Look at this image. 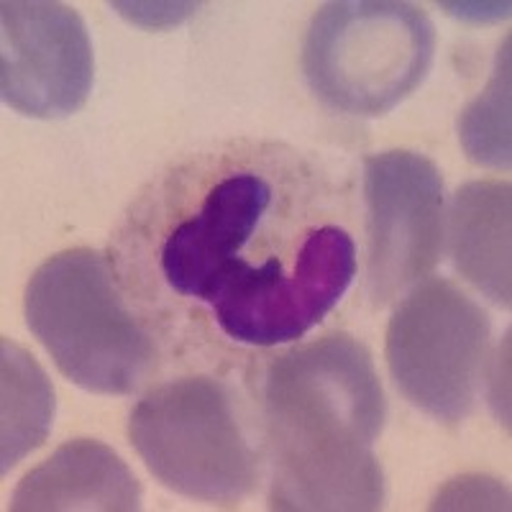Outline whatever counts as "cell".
Listing matches in <instances>:
<instances>
[{"label": "cell", "mask_w": 512, "mask_h": 512, "mask_svg": "<svg viewBox=\"0 0 512 512\" xmlns=\"http://www.w3.org/2000/svg\"><path fill=\"white\" fill-rule=\"evenodd\" d=\"M113 8L144 29H167L185 21L198 6L195 3H113Z\"/></svg>", "instance_id": "9a60e30c"}, {"label": "cell", "mask_w": 512, "mask_h": 512, "mask_svg": "<svg viewBox=\"0 0 512 512\" xmlns=\"http://www.w3.org/2000/svg\"><path fill=\"white\" fill-rule=\"evenodd\" d=\"M510 182L477 180L456 190L448 244L456 272L500 308H510Z\"/></svg>", "instance_id": "8fae6325"}, {"label": "cell", "mask_w": 512, "mask_h": 512, "mask_svg": "<svg viewBox=\"0 0 512 512\" xmlns=\"http://www.w3.org/2000/svg\"><path fill=\"white\" fill-rule=\"evenodd\" d=\"M272 510L367 512L384 505L374 443L387 400L367 346L331 333L272 361L264 379Z\"/></svg>", "instance_id": "6da1fadb"}, {"label": "cell", "mask_w": 512, "mask_h": 512, "mask_svg": "<svg viewBox=\"0 0 512 512\" xmlns=\"http://www.w3.org/2000/svg\"><path fill=\"white\" fill-rule=\"evenodd\" d=\"M487 351V313L446 280H425L405 295L392 313L384 346L402 397L446 425L472 413Z\"/></svg>", "instance_id": "5b68a950"}, {"label": "cell", "mask_w": 512, "mask_h": 512, "mask_svg": "<svg viewBox=\"0 0 512 512\" xmlns=\"http://www.w3.org/2000/svg\"><path fill=\"white\" fill-rule=\"evenodd\" d=\"M433 507L436 510H507L510 492L495 479L461 477L448 482Z\"/></svg>", "instance_id": "5bb4252c"}, {"label": "cell", "mask_w": 512, "mask_h": 512, "mask_svg": "<svg viewBox=\"0 0 512 512\" xmlns=\"http://www.w3.org/2000/svg\"><path fill=\"white\" fill-rule=\"evenodd\" d=\"M356 274V246L344 228H310L292 259L272 256L239 272L213 297L210 310L228 338L277 346L303 338L326 318Z\"/></svg>", "instance_id": "8992f818"}, {"label": "cell", "mask_w": 512, "mask_h": 512, "mask_svg": "<svg viewBox=\"0 0 512 512\" xmlns=\"http://www.w3.org/2000/svg\"><path fill=\"white\" fill-rule=\"evenodd\" d=\"M0 461L3 474L47 441L54 423V390L34 356L3 338Z\"/></svg>", "instance_id": "7c38bea8"}, {"label": "cell", "mask_w": 512, "mask_h": 512, "mask_svg": "<svg viewBox=\"0 0 512 512\" xmlns=\"http://www.w3.org/2000/svg\"><path fill=\"white\" fill-rule=\"evenodd\" d=\"M128 438L167 489L203 502H236L254 489L259 461L228 387L182 377L146 392L128 418Z\"/></svg>", "instance_id": "277c9868"}, {"label": "cell", "mask_w": 512, "mask_h": 512, "mask_svg": "<svg viewBox=\"0 0 512 512\" xmlns=\"http://www.w3.org/2000/svg\"><path fill=\"white\" fill-rule=\"evenodd\" d=\"M436 29L423 8L397 0L326 3L310 21L303 72L331 111L377 118L423 85Z\"/></svg>", "instance_id": "3957f363"}, {"label": "cell", "mask_w": 512, "mask_h": 512, "mask_svg": "<svg viewBox=\"0 0 512 512\" xmlns=\"http://www.w3.org/2000/svg\"><path fill=\"white\" fill-rule=\"evenodd\" d=\"M26 323L64 377L95 395H128L154 369L152 336L128 313L100 251L49 256L26 287Z\"/></svg>", "instance_id": "7a4b0ae2"}, {"label": "cell", "mask_w": 512, "mask_h": 512, "mask_svg": "<svg viewBox=\"0 0 512 512\" xmlns=\"http://www.w3.org/2000/svg\"><path fill=\"white\" fill-rule=\"evenodd\" d=\"M272 198V182L256 169H231L210 182L159 246V274L169 290L210 305L233 274L259 267L241 251L267 218Z\"/></svg>", "instance_id": "9c48e42d"}, {"label": "cell", "mask_w": 512, "mask_h": 512, "mask_svg": "<svg viewBox=\"0 0 512 512\" xmlns=\"http://www.w3.org/2000/svg\"><path fill=\"white\" fill-rule=\"evenodd\" d=\"M93 44L80 13L49 0L0 6V95L31 118L80 111L93 90Z\"/></svg>", "instance_id": "ba28073f"}, {"label": "cell", "mask_w": 512, "mask_h": 512, "mask_svg": "<svg viewBox=\"0 0 512 512\" xmlns=\"http://www.w3.org/2000/svg\"><path fill=\"white\" fill-rule=\"evenodd\" d=\"M11 510L134 512L141 510V484L111 446L75 438L18 482Z\"/></svg>", "instance_id": "30bf717a"}, {"label": "cell", "mask_w": 512, "mask_h": 512, "mask_svg": "<svg viewBox=\"0 0 512 512\" xmlns=\"http://www.w3.org/2000/svg\"><path fill=\"white\" fill-rule=\"evenodd\" d=\"M459 139L474 164L510 167V39L500 47L487 88L459 116Z\"/></svg>", "instance_id": "4fadbf2b"}, {"label": "cell", "mask_w": 512, "mask_h": 512, "mask_svg": "<svg viewBox=\"0 0 512 512\" xmlns=\"http://www.w3.org/2000/svg\"><path fill=\"white\" fill-rule=\"evenodd\" d=\"M367 285L390 305L428 280L443 249V177L418 152L392 149L364 162Z\"/></svg>", "instance_id": "52a82bcc"}]
</instances>
